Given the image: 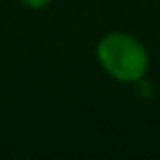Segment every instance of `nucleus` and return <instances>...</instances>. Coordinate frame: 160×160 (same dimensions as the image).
Segmentation results:
<instances>
[{
	"label": "nucleus",
	"mask_w": 160,
	"mask_h": 160,
	"mask_svg": "<svg viewBox=\"0 0 160 160\" xmlns=\"http://www.w3.org/2000/svg\"><path fill=\"white\" fill-rule=\"evenodd\" d=\"M95 61L108 77L126 85L140 83L150 69L146 45L124 31H109L98 41Z\"/></svg>",
	"instance_id": "1"
},
{
	"label": "nucleus",
	"mask_w": 160,
	"mask_h": 160,
	"mask_svg": "<svg viewBox=\"0 0 160 160\" xmlns=\"http://www.w3.org/2000/svg\"><path fill=\"white\" fill-rule=\"evenodd\" d=\"M16 2H18L20 6H24L27 10H43V8H47L53 0H16Z\"/></svg>",
	"instance_id": "2"
}]
</instances>
